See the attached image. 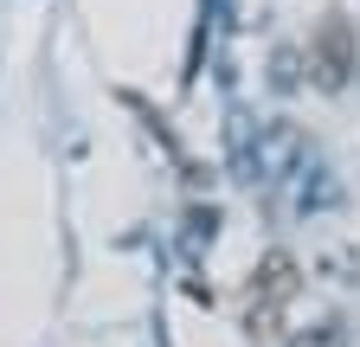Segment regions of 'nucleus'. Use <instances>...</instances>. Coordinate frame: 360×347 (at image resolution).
<instances>
[{"label":"nucleus","instance_id":"nucleus-1","mask_svg":"<svg viewBox=\"0 0 360 347\" xmlns=\"http://www.w3.org/2000/svg\"><path fill=\"white\" fill-rule=\"evenodd\" d=\"M322 52H328V71H322V77L335 84V77L347 71V32H341V26H328V32H322Z\"/></svg>","mask_w":360,"mask_h":347}]
</instances>
